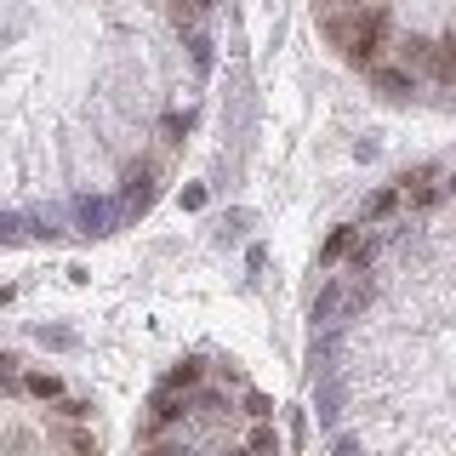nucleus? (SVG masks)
<instances>
[{
	"label": "nucleus",
	"instance_id": "obj_1",
	"mask_svg": "<svg viewBox=\"0 0 456 456\" xmlns=\"http://www.w3.org/2000/svg\"><path fill=\"white\" fill-rule=\"evenodd\" d=\"M405 57H417L439 86H456V40H411Z\"/></svg>",
	"mask_w": 456,
	"mask_h": 456
},
{
	"label": "nucleus",
	"instance_id": "obj_2",
	"mask_svg": "<svg viewBox=\"0 0 456 456\" xmlns=\"http://www.w3.org/2000/svg\"><path fill=\"white\" fill-rule=\"evenodd\" d=\"M370 80H377V92H388V97H411V92H417V69L377 63V69H370Z\"/></svg>",
	"mask_w": 456,
	"mask_h": 456
},
{
	"label": "nucleus",
	"instance_id": "obj_3",
	"mask_svg": "<svg viewBox=\"0 0 456 456\" xmlns=\"http://www.w3.org/2000/svg\"><path fill=\"white\" fill-rule=\"evenodd\" d=\"M23 388H28V399H40V405H57V399H63V377H57V370H23Z\"/></svg>",
	"mask_w": 456,
	"mask_h": 456
},
{
	"label": "nucleus",
	"instance_id": "obj_4",
	"mask_svg": "<svg viewBox=\"0 0 456 456\" xmlns=\"http://www.w3.org/2000/svg\"><path fill=\"white\" fill-rule=\"evenodd\" d=\"M354 246H360V228H337V234L320 246V263H325V268H337V263H342V256H348Z\"/></svg>",
	"mask_w": 456,
	"mask_h": 456
},
{
	"label": "nucleus",
	"instance_id": "obj_5",
	"mask_svg": "<svg viewBox=\"0 0 456 456\" xmlns=\"http://www.w3.org/2000/svg\"><path fill=\"white\" fill-rule=\"evenodd\" d=\"M399 200H405V189H377V194L365 200V217H370V223L394 217V211H399Z\"/></svg>",
	"mask_w": 456,
	"mask_h": 456
},
{
	"label": "nucleus",
	"instance_id": "obj_6",
	"mask_svg": "<svg viewBox=\"0 0 456 456\" xmlns=\"http://www.w3.org/2000/svg\"><path fill=\"white\" fill-rule=\"evenodd\" d=\"M63 445L75 451V456H103V445H97V434H92L86 422H75V428H69V439H63Z\"/></svg>",
	"mask_w": 456,
	"mask_h": 456
},
{
	"label": "nucleus",
	"instance_id": "obj_7",
	"mask_svg": "<svg viewBox=\"0 0 456 456\" xmlns=\"http://www.w3.org/2000/svg\"><path fill=\"white\" fill-rule=\"evenodd\" d=\"M200 377H206V365H200V360H183L177 370H171V388H183V394H189V388H200Z\"/></svg>",
	"mask_w": 456,
	"mask_h": 456
},
{
	"label": "nucleus",
	"instance_id": "obj_8",
	"mask_svg": "<svg viewBox=\"0 0 456 456\" xmlns=\"http://www.w3.org/2000/svg\"><path fill=\"white\" fill-rule=\"evenodd\" d=\"M57 417H63L69 428H75V422H92V405H86V399H57Z\"/></svg>",
	"mask_w": 456,
	"mask_h": 456
},
{
	"label": "nucleus",
	"instance_id": "obj_9",
	"mask_svg": "<svg viewBox=\"0 0 456 456\" xmlns=\"http://www.w3.org/2000/svg\"><path fill=\"white\" fill-rule=\"evenodd\" d=\"M189 126H194V114H166L160 132H166V142H183V137H189Z\"/></svg>",
	"mask_w": 456,
	"mask_h": 456
},
{
	"label": "nucleus",
	"instance_id": "obj_10",
	"mask_svg": "<svg viewBox=\"0 0 456 456\" xmlns=\"http://www.w3.org/2000/svg\"><path fill=\"white\" fill-rule=\"evenodd\" d=\"M142 456H194V451L183 445V439H154V445L142 451Z\"/></svg>",
	"mask_w": 456,
	"mask_h": 456
},
{
	"label": "nucleus",
	"instance_id": "obj_11",
	"mask_svg": "<svg viewBox=\"0 0 456 456\" xmlns=\"http://www.w3.org/2000/svg\"><path fill=\"white\" fill-rule=\"evenodd\" d=\"M337 303H342V291H337V285H325V291L314 297V320H325V314H331Z\"/></svg>",
	"mask_w": 456,
	"mask_h": 456
},
{
	"label": "nucleus",
	"instance_id": "obj_12",
	"mask_svg": "<svg viewBox=\"0 0 456 456\" xmlns=\"http://www.w3.org/2000/svg\"><path fill=\"white\" fill-rule=\"evenodd\" d=\"M445 189H451V194H456V171H451V177H445Z\"/></svg>",
	"mask_w": 456,
	"mask_h": 456
},
{
	"label": "nucleus",
	"instance_id": "obj_13",
	"mask_svg": "<svg viewBox=\"0 0 456 456\" xmlns=\"http://www.w3.org/2000/svg\"><path fill=\"white\" fill-rule=\"evenodd\" d=\"M342 6H365V0H342Z\"/></svg>",
	"mask_w": 456,
	"mask_h": 456
},
{
	"label": "nucleus",
	"instance_id": "obj_14",
	"mask_svg": "<svg viewBox=\"0 0 456 456\" xmlns=\"http://www.w3.org/2000/svg\"><path fill=\"white\" fill-rule=\"evenodd\" d=\"M200 6H211V0H200Z\"/></svg>",
	"mask_w": 456,
	"mask_h": 456
},
{
	"label": "nucleus",
	"instance_id": "obj_15",
	"mask_svg": "<svg viewBox=\"0 0 456 456\" xmlns=\"http://www.w3.org/2000/svg\"><path fill=\"white\" fill-rule=\"evenodd\" d=\"M69 456H75V451H69Z\"/></svg>",
	"mask_w": 456,
	"mask_h": 456
}]
</instances>
